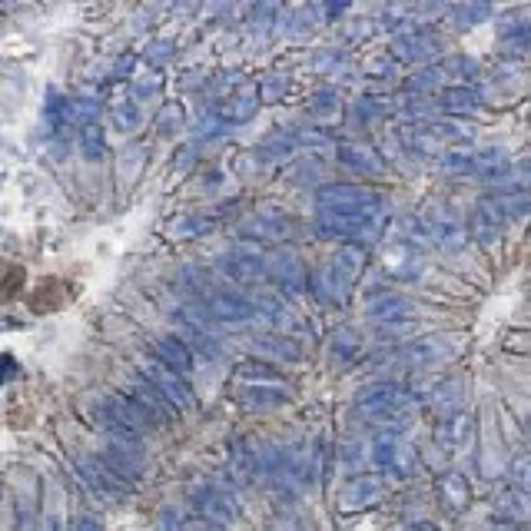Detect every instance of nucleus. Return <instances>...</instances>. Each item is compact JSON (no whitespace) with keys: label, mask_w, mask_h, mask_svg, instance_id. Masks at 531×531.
I'll use <instances>...</instances> for the list:
<instances>
[{"label":"nucleus","mask_w":531,"mask_h":531,"mask_svg":"<svg viewBox=\"0 0 531 531\" xmlns=\"http://www.w3.org/2000/svg\"><path fill=\"white\" fill-rule=\"evenodd\" d=\"M412 392L399 382H369L356 392V409L366 422H379V429H399L412 415Z\"/></svg>","instance_id":"obj_1"},{"label":"nucleus","mask_w":531,"mask_h":531,"mask_svg":"<svg viewBox=\"0 0 531 531\" xmlns=\"http://www.w3.org/2000/svg\"><path fill=\"white\" fill-rule=\"evenodd\" d=\"M319 213H342V216H369V220H385V196L379 190L359 183H326L316 190Z\"/></svg>","instance_id":"obj_2"},{"label":"nucleus","mask_w":531,"mask_h":531,"mask_svg":"<svg viewBox=\"0 0 531 531\" xmlns=\"http://www.w3.org/2000/svg\"><path fill=\"white\" fill-rule=\"evenodd\" d=\"M366 273V253L359 246H342L336 256L329 259V266L316 276L319 299L326 306H342L349 293L356 289L359 276Z\"/></svg>","instance_id":"obj_3"},{"label":"nucleus","mask_w":531,"mask_h":531,"mask_svg":"<svg viewBox=\"0 0 531 531\" xmlns=\"http://www.w3.org/2000/svg\"><path fill=\"white\" fill-rule=\"evenodd\" d=\"M369 452H372V465H376L382 475L399 478V482L412 478L415 465H419L415 445L405 439L402 429H379L376 435H372Z\"/></svg>","instance_id":"obj_4"},{"label":"nucleus","mask_w":531,"mask_h":531,"mask_svg":"<svg viewBox=\"0 0 531 531\" xmlns=\"http://www.w3.org/2000/svg\"><path fill=\"white\" fill-rule=\"evenodd\" d=\"M97 425L110 439H133V442H140L143 432L153 429L147 422V415H143L127 395H110V399H103L97 405Z\"/></svg>","instance_id":"obj_5"},{"label":"nucleus","mask_w":531,"mask_h":531,"mask_svg":"<svg viewBox=\"0 0 531 531\" xmlns=\"http://www.w3.org/2000/svg\"><path fill=\"white\" fill-rule=\"evenodd\" d=\"M385 220H369V216H342V213H316V233L326 239H339L346 246L369 243L379 236Z\"/></svg>","instance_id":"obj_6"},{"label":"nucleus","mask_w":531,"mask_h":531,"mask_svg":"<svg viewBox=\"0 0 531 531\" xmlns=\"http://www.w3.org/2000/svg\"><path fill=\"white\" fill-rule=\"evenodd\" d=\"M216 266H220L223 276L236 279V283H259L263 276H269V256L253 243H239L233 249H226L216 259Z\"/></svg>","instance_id":"obj_7"},{"label":"nucleus","mask_w":531,"mask_h":531,"mask_svg":"<svg viewBox=\"0 0 531 531\" xmlns=\"http://www.w3.org/2000/svg\"><path fill=\"white\" fill-rule=\"evenodd\" d=\"M140 376L147 379L153 389L173 405L176 412L193 409V389L186 385V379L180 376V372H173L170 366H163L160 359H147V362H143V366H140Z\"/></svg>","instance_id":"obj_8"},{"label":"nucleus","mask_w":531,"mask_h":531,"mask_svg":"<svg viewBox=\"0 0 531 531\" xmlns=\"http://www.w3.org/2000/svg\"><path fill=\"white\" fill-rule=\"evenodd\" d=\"M455 356V342L452 336H445V332H429V336L409 342V346H402L399 352V362L409 369H432V366H442V362H449Z\"/></svg>","instance_id":"obj_9"},{"label":"nucleus","mask_w":531,"mask_h":531,"mask_svg":"<svg viewBox=\"0 0 531 531\" xmlns=\"http://www.w3.org/2000/svg\"><path fill=\"white\" fill-rule=\"evenodd\" d=\"M100 458L120 478H127V482H137V478L147 472V452H143V445L133 439H110L107 435V442H103V449H100Z\"/></svg>","instance_id":"obj_10"},{"label":"nucleus","mask_w":531,"mask_h":531,"mask_svg":"<svg viewBox=\"0 0 531 531\" xmlns=\"http://www.w3.org/2000/svg\"><path fill=\"white\" fill-rule=\"evenodd\" d=\"M190 505H193V512L206 518V522H233L236 518V498L229 488L223 485H216V482H203V485H196L193 492H190Z\"/></svg>","instance_id":"obj_11"},{"label":"nucleus","mask_w":531,"mask_h":531,"mask_svg":"<svg viewBox=\"0 0 531 531\" xmlns=\"http://www.w3.org/2000/svg\"><path fill=\"white\" fill-rule=\"evenodd\" d=\"M442 54V37L435 34L432 27H412L402 30L392 44V57L402 60V64H425V60Z\"/></svg>","instance_id":"obj_12"},{"label":"nucleus","mask_w":531,"mask_h":531,"mask_svg":"<svg viewBox=\"0 0 531 531\" xmlns=\"http://www.w3.org/2000/svg\"><path fill=\"white\" fill-rule=\"evenodd\" d=\"M77 472L83 478V485H87L93 495L107 498V502H113V498H123L130 492L127 478H120L100 455L97 458H77Z\"/></svg>","instance_id":"obj_13"},{"label":"nucleus","mask_w":531,"mask_h":531,"mask_svg":"<svg viewBox=\"0 0 531 531\" xmlns=\"http://www.w3.org/2000/svg\"><path fill=\"white\" fill-rule=\"evenodd\" d=\"M385 498V482L376 472H362L352 475L339 492V508L342 512H366V508H376Z\"/></svg>","instance_id":"obj_14"},{"label":"nucleus","mask_w":531,"mask_h":531,"mask_svg":"<svg viewBox=\"0 0 531 531\" xmlns=\"http://www.w3.org/2000/svg\"><path fill=\"white\" fill-rule=\"evenodd\" d=\"M369 319L379 326H405L415 319V303L405 293H392V289H376L369 293Z\"/></svg>","instance_id":"obj_15"},{"label":"nucleus","mask_w":531,"mask_h":531,"mask_svg":"<svg viewBox=\"0 0 531 531\" xmlns=\"http://www.w3.org/2000/svg\"><path fill=\"white\" fill-rule=\"evenodd\" d=\"M123 395H127V399H130L133 405H137V409H140L143 415H147V422H150V425H160V429H163V425H173L176 409H173V405L166 402L163 395L156 392L153 385H150L147 379H143V376H133L130 385H127V392H123Z\"/></svg>","instance_id":"obj_16"},{"label":"nucleus","mask_w":531,"mask_h":531,"mask_svg":"<svg viewBox=\"0 0 531 531\" xmlns=\"http://www.w3.org/2000/svg\"><path fill=\"white\" fill-rule=\"evenodd\" d=\"M206 316H210L213 322H253L259 316V306L253 296L246 293H210L206 296Z\"/></svg>","instance_id":"obj_17"},{"label":"nucleus","mask_w":531,"mask_h":531,"mask_svg":"<svg viewBox=\"0 0 531 531\" xmlns=\"http://www.w3.org/2000/svg\"><path fill=\"white\" fill-rule=\"evenodd\" d=\"M293 220L283 213V210H259L253 213V220L243 223V229H239V236L246 239V243H283V239H289V233H293Z\"/></svg>","instance_id":"obj_18"},{"label":"nucleus","mask_w":531,"mask_h":531,"mask_svg":"<svg viewBox=\"0 0 531 531\" xmlns=\"http://www.w3.org/2000/svg\"><path fill=\"white\" fill-rule=\"evenodd\" d=\"M505 229H508V220L502 216V210H498L492 193L482 196V200L472 206V213H468V233H472L478 243H485V246L498 243Z\"/></svg>","instance_id":"obj_19"},{"label":"nucleus","mask_w":531,"mask_h":531,"mask_svg":"<svg viewBox=\"0 0 531 531\" xmlns=\"http://www.w3.org/2000/svg\"><path fill=\"white\" fill-rule=\"evenodd\" d=\"M435 442H439V449L445 455H465L472 449L475 442V422L468 412H455V415H445L439 422V429H435Z\"/></svg>","instance_id":"obj_20"},{"label":"nucleus","mask_w":531,"mask_h":531,"mask_svg":"<svg viewBox=\"0 0 531 531\" xmlns=\"http://www.w3.org/2000/svg\"><path fill=\"white\" fill-rule=\"evenodd\" d=\"M269 276L276 279V286H279V293H283V296L306 293L309 269L303 266V259H299L296 253H289V249H283V253H276V256H269Z\"/></svg>","instance_id":"obj_21"},{"label":"nucleus","mask_w":531,"mask_h":531,"mask_svg":"<svg viewBox=\"0 0 531 531\" xmlns=\"http://www.w3.org/2000/svg\"><path fill=\"white\" fill-rule=\"evenodd\" d=\"M492 512L498 515V522L505 525H525L531 522V492L522 485H502L492 495Z\"/></svg>","instance_id":"obj_22"},{"label":"nucleus","mask_w":531,"mask_h":531,"mask_svg":"<svg viewBox=\"0 0 531 531\" xmlns=\"http://www.w3.org/2000/svg\"><path fill=\"white\" fill-rule=\"evenodd\" d=\"M236 399L246 409H279L293 399V389L286 382H239Z\"/></svg>","instance_id":"obj_23"},{"label":"nucleus","mask_w":531,"mask_h":531,"mask_svg":"<svg viewBox=\"0 0 531 531\" xmlns=\"http://www.w3.org/2000/svg\"><path fill=\"white\" fill-rule=\"evenodd\" d=\"M339 163L359 176H382L385 173L382 153L372 147V143H362V140L339 143Z\"/></svg>","instance_id":"obj_24"},{"label":"nucleus","mask_w":531,"mask_h":531,"mask_svg":"<svg viewBox=\"0 0 531 531\" xmlns=\"http://www.w3.org/2000/svg\"><path fill=\"white\" fill-rule=\"evenodd\" d=\"M435 107L445 117H462V113H478L482 110V93H478L472 83H455V87H445L439 97H435Z\"/></svg>","instance_id":"obj_25"},{"label":"nucleus","mask_w":531,"mask_h":531,"mask_svg":"<svg viewBox=\"0 0 531 531\" xmlns=\"http://www.w3.org/2000/svg\"><path fill=\"white\" fill-rule=\"evenodd\" d=\"M153 359H160L163 366H170L173 372H180V376H186L193 366V346L186 342L183 336H160L153 342Z\"/></svg>","instance_id":"obj_26"},{"label":"nucleus","mask_w":531,"mask_h":531,"mask_svg":"<svg viewBox=\"0 0 531 531\" xmlns=\"http://www.w3.org/2000/svg\"><path fill=\"white\" fill-rule=\"evenodd\" d=\"M435 495H439V505H442L449 515L465 512L468 502H472V488H468V482H465L462 472H445V475L439 478V485H435Z\"/></svg>","instance_id":"obj_27"},{"label":"nucleus","mask_w":531,"mask_h":531,"mask_svg":"<svg viewBox=\"0 0 531 531\" xmlns=\"http://www.w3.org/2000/svg\"><path fill=\"white\" fill-rule=\"evenodd\" d=\"M253 346L259 352V359H279V362H303V346L293 336L283 332H269V336H256Z\"/></svg>","instance_id":"obj_28"},{"label":"nucleus","mask_w":531,"mask_h":531,"mask_svg":"<svg viewBox=\"0 0 531 531\" xmlns=\"http://www.w3.org/2000/svg\"><path fill=\"white\" fill-rule=\"evenodd\" d=\"M429 399H432V405L439 412L455 415V412H462L458 405H462V399H465V385H462V379L445 376L442 382H435L432 389H429Z\"/></svg>","instance_id":"obj_29"},{"label":"nucleus","mask_w":531,"mask_h":531,"mask_svg":"<svg viewBox=\"0 0 531 531\" xmlns=\"http://www.w3.org/2000/svg\"><path fill=\"white\" fill-rule=\"evenodd\" d=\"M492 196H495L498 210H502V216L508 220V226L531 216V193L528 190H495Z\"/></svg>","instance_id":"obj_30"},{"label":"nucleus","mask_w":531,"mask_h":531,"mask_svg":"<svg viewBox=\"0 0 531 531\" xmlns=\"http://www.w3.org/2000/svg\"><path fill=\"white\" fill-rule=\"evenodd\" d=\"M329 349H332V356H336L339 362H356L362 356V349H366V339L359 336V329L339 326L336 332H332Z\"/></svg>","instance_id":"obj_31"},{"label":"nucleus","mask_w":531,"mask_h":531,"mask_svg":"<svg viewBox=\"0 0 531 531\" xmlns=\"http://www.w3.org/2000/svg\"><path fill=\"white\" fill-rule=\"evenodd\" d=\"M256 113V93H243V97H229L223 100L220 107H216V117L223 123H239V120H249Z\"/></svg>","instance_id":"obj_32"},{"label":"nucleus","mask_w":531,"mask_h":531,"mask_svg":"<svg viewBox=\"0 0 531 531\" xmlns=\"http://www.w3.org/2000/svg\"><path fill=\"white\" fill-rule=\"evenodd\" d=\"M236 376L239 382H283L279 379L276 362H269V359H243L236 366Z\"/></svg>","instance_id":"obj_33"},{"label":"nucleus","mask_w":531,"mask_h":531,"mask_svg":"<svg viewBox=\"0 0 531 531\" xmlns=\"http://www.w3.org/2000/svg\"><path fill=\"white\" fill-rule=\"evenodd\" d=\"M80 153L87 160H103L107 156V133H103L100 123H90V127H80Z\"/></svg>","instance_id":"obj_34"},{"label":"nucleus","mask_w":531,"mask_h":531,"mask_svg":"<svg viewBox=\"0 0 531 531\" xmlns=\"http://www.w3.org/2000/svg\"><path fill=\"white\" fill-rule=\"evenodd\" d=\"M498 37L508 50H531V20H505Z\"/></svg>","instance_id":"obj_35"},{"label":"nucleus","mask_w":531,"mask_h":531,"mask_svg":"<svg viewBox=\"0 0 531 531\" xmlns=\"http://www.w3.org/2000/svg\"><path fill=\"white\" fill-rule=\"evenodd\" d=\"M449 17L455 20L458 30H468V27H475L478 20L492 17V7H485V4H462V7H452Z\"/></svg>","instance_id":"obj_36"},{"label":"nucleus","mask_w":531,"mask_h":531,"mask_svg":"<svg viewBox=\"0 0 531 531\" xmlns=\"http://www.w3.org/2000/svg\"><path fill=\"white\" fill-rule=\"evenodd\" d=\"M342 468L346 472H356V475H362L359 468L366 465V462H372V452H369V445H362V442H349V445H342Z\"/></svg>","instance_id":"obj_37"},{"label":"nucleus","mask_w":531,"mask_h":531,"mask_svg":"<svg viewBox=\"0 0 531 531\" xmlns=\"http://www.w3.org/2000/svg\"><path fill=\"white\" fill-rule=\"evenodd\" d=\"M508 472H512V482L522 485L531 492V452H515L512 455V465H508Z\"/></svg>","instance_id":"obj_38"},{"label":"nucleus","mask_w":531,"mask_h":531,"mask_svg":"<svg viewBox=\"0 0 531 531\" xmlns=\"http://www.w3.org/2000/svg\"><path fill=\"white\" fill-rule=\"evenodd\" d=\"M137 123H140L137 103H120V107H113V127H117L120 133H130Z\"/></svg>","instance_id":"obj_39"},{"label":"nucleus","mask_w":531,"mask_h":531,"mask_svg":"<svg viewBox=\"0 0 531 531\" xmlns=\"http://www.w3.org/2000/svg\"><path fill=\"white\" fill-rule=\"evenodd\" d=\"M505 190H528V193H531V160H525V163H515L512 180H508Z\"/></svg>","instance_id":"obj_40"},{"label":"nucleus","mask_w":531,"mask_h":531,"mask_svg":"<svg viewBox=\"0 0 531 531\" xmlns=\"http://www.w3.org/2000/svg\"><path fill=\"white\" fill-rule=\"evenodd\" d=\"M74 531H103V525L93 515H77L74 518Z\"/></svg>","instance_id":"obj_41"},{"label":"nucleus","mask_w":531,"mask_h":531,"mask_svg":"<svg viewBox=\"0 0 531 531\" xmlns=\"http://www.w3.org/2000/svg\"><path fill=\"white\" fill-rule=\"evenodd\" d=\"M186 531H226L223 522H206V518H200V522L186 525Z\"/></svg>","instance_id":"obj_42"},{"label":"nucleus","mask_w":531,"mask_h":531,"mask_svg":"<svg viewBox=\"0 0 531 531\" xmlns=\"http://www.w3.org/2000/svg\"><path fill=\"white\" fill-rule=\"evenodd\" d=\"M492 531H518V528H515V525H505V522H498Z\"/></svg>","instance_id":"obj_43"},{"label":"nucleus","mask_w":531,"mask_h":531,"mask_svg":"<svg viewBox=\"0 0 531 531\" xmlns=\"http://www.w3.org/2000/svg\"><path fill=\"white\" fill-rule=\"evenodd\" d=\"M412 531H439V528H435V525H429V522H425V525H415Z\"/></svg>","instance_id":"obj_44"}]
</instances>
